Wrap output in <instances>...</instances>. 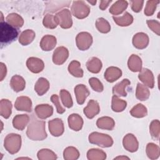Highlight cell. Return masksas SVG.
<instances>
[{
  "mask_svg": "<svg viewBox=\"0 0 160 160\" xmlns=\"http://www.w3.org/2000/svg\"><path fill=\"white\" fill-rule=\"evenodd\" d=\"M45 125V121L38 119L34 114H32L26 131V135L28 138L33 141L45 139L47 138Z\"/></svg>",
  "mask_w": 160,
  "mask_h": 160,
  "instance_id": "1",
  "label": "cell"
},
{
  "mask_svg": "<svg viewBox=\"0 0 160 160\" xmlns=\"http://www.w3.org/2000/svg\"><path fill=\"white\" fill-rule=\"evenodd\" d=\"M18 36V29L8 23L1 22L0 23V41L1 44H7L14 41Z\"/></svg>",
  "mask_w": 160,
  "mask_h": 160,
  "instance_id": "2",
  "label": "cell"
},
{
  "mask_svg": "<svg viewBox=\"0 0 160 160\" xmlns=\"http://www.w3.org/2000/svg\"><path fill=\"white\" fill-rule=\"evenodd\" d=\"M21 141V136L19 134L10 133L4 139V147L8 152L14 154L20 150Z\"/></svg>",
  "mask_w": 160,
  "mask_h": 160,
  "instance_id": "3",
  "label": "cell"
},
{
  "mask_svg": "<svg viewBox=\"0 0 160 160\" xmlns=\"http://www.w3.org/2000/svg\"><path fill=\"white\" fill-rule=\"evenodd\" d=\"M88 139L90 143L101 148H109L113 144V139L109 135L98 132H91Z\"/></svg>",
  "mask_w": 160,
  "mask_h": 160,
  "instance_id": "4",
  "label": "cell"
},
{
  "mask_svg": "<svg viewBox=\"0 0 160 160\" xmlns=\"http://www.w3.org/2000/svg\"><path fill=\"white\" fill-rule=\"evenodd\" d=\"M72 15L78 19H84L90 13L89 6L83 1H74L71 6Z\"/></svg>",
  "mask_w": 160,
  "mask_h": 160,
  "instance_id": "5",
  "label": "cell"
},
{
  "mask_svg": "<svg viewBox=\"0 0 160 160\" xmlns=\"http://www.w3.org/2000/svg\"><path fill=\"white\" fill-rule=\"evenodd\" d=\"M58 24L63 29H69L72 25L71 13L68 9H63L55 15Z\"/></svg>",
  "mask_w": 160,
  "mask_h": 160,
  "instance_id": "6",
  "label": "cell"
},
{
  "mask_svg": "<svg viewBox=\"0 0 160 160\" xmlns=\"http://www.w3.org/2000/svg\"><path fill=\"white\" fill-rule=\"evenodd\" d=\"M92 37L88 32H81L76 38V46L79 49L85 51L88 49L92 43Z\"/></svg>",
  "mask_w": 160,
  "mask_h": 160,
  "instance_id": "7",
  "label": "cell"
},
{
  "mask_svg": "<svg viewBox=\"0 0 160 160\" xmlns=\"http://www.w3.org/2000/svg\"><path fill=\"white\" fill-rule=\"evenodd\" d=\"M48 128L51 135L55 137L61 136L64 131V123L59 118H55L49 121Z\"/></svg>",
  "mask_w": 160,
  "mask_h": 160,
  "instance_id": "8",
  "label": "cell"
},
{
  "mask_svg": "<svg viewBox=\"0 0 160 160\" xmlns=\"http://www.w3.org/2000/svg\"><path fill=\"white\" fill-rule=\"evenodd\" d=\"M69 57V51L64 46L58 47L52 54V62L56 65H61Z\"/></svg>",
  "mask_w": 160,
  "mask_h": 160,
  "instance_id": "9",
  "label": "cell"
},
{
  "mask_svg": "<svg viewBox=\"0 0 160 160\" xmlns=\"http://www.w3.org/2000/svg\"><path fill=\"white\" fill-rule=\"evenodd\" d=\"M124 148L129 152H134L139 148V142L135 136L131 133L127 134L122 139Z\"/></svg>",
  "mask_w": 160,
  "mask_h": 160,
  "instance_id": "10",
  "label": "cell"
},
{
  "mask_svg": "<svg viewBox=\"0 0 160 160\" xmlns=\"http://www.w3.org/2000/svg\"><path fill=\"white\" fill-rule=\"evenodd\" d=\"M14 107L18 111L30 112L32 110V101L28 96H19L15 101Z\"/></svg>",
  "mask_w": 160,
  "mask_h": 160,
  "instance_id": "11",
  "label": "cell"
},
{
  "mask_svg": "<svg viewBox=\"0 0 160 160\" xmlns=\"http://www.w3.org/2000/svg\"><path fill=\"white\" fill-rule=\"evenodd\" d=\"M34 111L38 118L41 119H46L52 115L53 108L48 104H41L35 107Z\"/></svg>",
  "mask_w": 160,
  "mask_h": 160,
  "instance_id": "12",
  "label": "cell"
},
{
  "mask_svg": "<svg viewBox=\"0 0 160 160\" xmlns=\"http://www.w3.org/2000/svg\"><path fill=\"white\" fill-rule=\"evenodd\" d=\"M26 66L30 71L33 73H39L41 72L44 68L43 61L36 57L29 58L26 61Z\"/></svg>",
  "mask_w": 160,
  "mask_h": 160,
  "instance_id": "13",
  "label": "cell"
},
{
  "mask_svg": "<svg viewBox=\"0 0 160 160\" xmlns=\"http://www.w3.org/2000/svg\"><path fill=\"white\" fill-rule=\"evenodd\" d=\"M138 78L142 81L144 85L150 88L154 86V78L151 71L147 68H143L141 70L138 74Z\"/></svg>",
  "mask_w": 160,
  "mask_h": 160,
  "instance_id": "14",
  "label": "cell"
},
{
  "mask_svg": "<svg viewBox=\"0 0 160 160\" xmlns=\"http://www.w3.org/2000/svg\"><path fill=\"white\" fill-rule=\"evenodd\" d=\"M149 37L144 32H138L134 35L132 38L133 46L139 49H142L146 48L149 44Z\"/></svg>",
  "mask_w": 160,
  "mask_h": 160,
  "instance_id": "15",
  "label": "cell"
},
{
  "mask_svg": "<svg viewBox=\"0 0 160 160\" xmlns=\"http://www.w3.org/2000/svg\"><path fill=\"white\" fill-rule=\"evenodd\" d=\"M100 111V107L99 103L94 100L91 99L89 101L87 106L84 108L83 112L86 116L89 119H92Z\"/></svg>",
  "mask_w": 160,
  "mask_h": 160,
  "instance_id": "16",
  "label": "cell"
},
{
  "mask_svg": "<svg viewBox=\"0 0 160 160\" xmlns=\"http://www.w3.org/2000/svg\"><path fill=\"white\" fill-rule=\"evenodd\" d=\"M74 93L76 95L77 102L79 104H84L86 99L90 94L88 88L82 84H79L75 86Z\"/></svg>",
  "mask_w": 160,
  "mask_h": 160,
  "instance_id": "17",
  "label": "cell"
},
{
  "mask_svg": "<svg viewBox=\"0 0 160 160\" xmlns=\"http://www.w3.org/2000/svg\"><path fill=\"white\" fill-rule=\"evenodd\" d=\"M122 76V71L118 67L110 66L104 72V78L109 82H113L120 78Z\"/></svg>",
  "mask_w": 160,
  "mask_h": 160,
  "instance_id": "18",
  "label": "cell"
},
{
  "mask_svg": "<svg viewBox=\"0 0 160 160\" xmlns=\"http://www.w3.org/2000/svg\"><path fill=\"white\" fill-rule=\"evenodd\" d=\"M57 43V40L55 36L52 35L44 36L40 41V47L44 51H49L52 50Z\"/></svg>",
  "mask_w": 160,
  "mask_h": 160,
  "instance_id": "19",
  "label": "cell"
},
{
  "mask_svg": "<svg viewBox=\"0 0 160 160\" xmlns=\"http://www.w3.org/2000/svg\"><path fill=\"white\" fill-rule=\"evenodd\" d=\"M68 125L70 129L73 131H80L83 126V119L82 117L78 114H71L68 118Z\"/></svg>",
  "mask_w": 160,
  "mask_h": 160,
  "instance_id": "20",
  "label": "cell"
},
{
  "mask_svg": "<svg viewBox=\"0 0 160 160\" xmlns=\"http://www.w3.org/2000/svg\"><path fill=\"white\" fill-rule=\"evenodd\" d=\"M131 82L128 79H124L121 82L117 83L112 88V93L117 96L126 97L127 96L126 88L130 85Z\"/></svg>",
  "mask_w": 160,
  "mask_h": 160,
  "instance_id": "21",
  "label": "cell"
},
{
  "mask_svg": "<svg viewBox=\"0 0 160 160\" xmlns=\"http://www.w3.org/2000/svg\"><path fill=\"white\" fill-rule=\"evenodd\" d=\"M29 121V116L28 114H18L12 119L13 127L20 131H22Z\"/></svg>",
  "mask_w": 160,
  "mask_h": 160,
  "instance_id": "22",
  "label": "cell"
},
{
  "mask_svg": "<svg viewBox=\"0 0 160 160\" xmlns=\"http://www.w3.org/2000/svg\"><path fill=\"white\" fill-rule=\"evenodd\" d=\"M96 125L98 128L105 130H112L115 126L114 120L109 116H103L98 119Z\"/></svg>",
  "mask_w": 160,
  "mask_h": 160,
  "instance_id": "23",
  "label": "cell"
},
{
  "mask_svg": "<svg viewBox=\"0 0 160 160\" xmlns=\"http://www.w3.org/2000/svg\"><path fill=\"white\" fill-rule=\"evenodd\" d=\"M10 86L15 92H20L24 89L26 81L22 76L19 75H14L11 78Z\"/></svg>",
  "mask_w": 160,
  "mask_h": 160,
  "instance_id": "24",
  "label": "cell"
},
{
  "mask_svg": "<svg viewBox=\"0 0 160 160\" xmlns=\"http://www.w3.org/2000/svg\"><path fill=\"white\" fill-rule=\"evenodd\" d=\"M128 68L132 72H140L142 69V60L136 54H132L128 61Z\"/></svg>",
  "mask_w": 160,
  "mask_h": 160,
  "instance_id": "25",
  "label": "cell"
},
{
  "mask_svg": "<svg viewBox=\"0 0 160 160\" xmlns=\"http://www.w3.org/2000/svg\"><path fill=\"white\" fill-rule=\"evenodd\" d=\"M49 89V82L44 78H40L34 85V90L39 96H42Z\"/></svg>",
  "mask_w": 160,
  "mask_h": 160,
  "instance_id": "26",
  "label": "cell"
},
{
  "mask_svg": "<svg viewBox=\"0 0 160 160\" xmlns=\"http://www.w3.org/2000/svg\"><path fill=\"white\" fill-rule=\"evenodd\" d=\"M102 66L101 61L96 58L92 57L86 62V68L88 70L92 73H98L100 72Z\"/></svg>",
  "mask_w": 160,
  "mask_h": 160,
  "instance_id": "27",
  "label": "cell"
},
{
  "mask_svg": "<svg viewBox=\"0 0 160 160\" xmlns=\"http://www.w3.org/2000/svg\"><path fill=\"white\" fill-rule=\"evenodd\" d=\"M36 37L35 32L31 29H26L22 31L19 38V42L23 46L31 44Z\"/></svg>",
  "mask_w": 160,
  "mask_h": 160,
  "instance_id": "28",
  "label": "cell"
},
{
  "mask_svg": "<svg viewBox=\"0 0 160 160\" xmlns=\"http://www.w3.org/2000/svg\"><path fill=\"white\" fill-rule=\"evenodd\" d=\"M128 2L127 1L119 0L116 1L110 8L109 12L112 15H119L123 12L128 8Z\"/></svg>",
  "mask_w": 160,
  "mask_h": 160,
  "instance_id": "29",
  "label": "cell"
},
{
  "mask_svg": "<svg viewBox=\"0 0 160 160\" xmlns=\"http://www.w3.org/2000/svg\"><path fill=\"white\" fill-rule=\"evenodd\" d=\"M12 102L7 99H2L0 102V114L2 117L8 119L12 113Z\"/></svg>",
  "mask_w": 160,
  "mask_h": 160,
  "instance_id": "30",
  "label": "cell"
},
{
  "mask_svg": "<svg viewBox=\"0 0 160 160\" xmlns=\"http://www.w3.org/2000/svg\"><path fill=\"white\" fill-rule=\"evenodd\" d=\"M112 19L119 26H128L133 22V17L128 12H125L121 16H112Z\"/></svg>",
  "mask_w": 160,
  "mask_h": 160,
  "instance_id": "31",
  "label": "cell"
},
{
  "mask_svg": "<svg viewBox=\"0 0 160 160\" xmlns=\"http://www.w3.org/2000/svg\"><path fill=\"white\" fill-rule=\"evenodd\" d=\"M6 20L8 23L16 28H20L24 24L23 18L20 15L15 12L9 14L6 16Z\"/></svg>",
  "mask_w": 160,
  "mask_h": 160,
  "instance_id": "32",
  "label": "cell"
},
{
  "mask_svg": "<svg viewBox=\"0 0 160 160\" xmlns=\"http://www.w3.org/2000/svg\"><path fill=\"white\" fill-rule=\"evenodd\" d=\"M68 71L76 78H82L83 76V70L81 68V64L79 61L73 60L68 66Z\"/></svg>",
  "mask_w": 160,
  "mask_h": 160,
  "instance_id": "33",
  "label": "cell"
},
{
  "mask_svg": "<svg viewBox=\"0 0 160 160\" xmlns=\"http://www.w3.org/2000/svg\"><path fill=\"white\" fill-rule=\"evenodd\" d=\"M150 96V92L148 88L141 83H138L136 90V97L138 99L143 101L147 100Z\"/></svg>",
  "mask_w": 160,
  "mask_h": 160,
  "instance_id": "34",
  "label": "cell"
},
{
  "mask_svg": "<svg viewBox=\"0 0 160 160\" xmlns=\"http://www.w3.org/2000/svg\"><path fill=\"white\" fill-rule=\"evenodd\" d=\"M146 152L148 157L150 159H156L159 157L160 149L159 147L154 143L149 142L147 144Z\"/></svg>",
  "mask_w": 160,
  "mask_h": 160,
  "instance_id": "35",
  "label": "cell"
},
{
  "mask_svg": "<svg viewBox=\"0 0 160 160\" xmlns=\"http://www.w3.org/2000/svg\"><path fill=\"white\" fill-rule=\"evenodd\" d=\"M87 158L89 160H104L106 158V154L102 150L92 148L87 152Z\"/></svg>",
  "mask_w": 160,
  "mask_h": 160,
  "instance_id": "36",
  "label": "cell"
},
{
  "mask_svg": "<svg viewBox=\"0 0 160 160\" xmlns=\"http://www.w3.org/2000/svg\"><path fill=\"white\" fill-rule=\"evenodd\" d=\"M127 106V102L124 100L121 99L118 96L114 95L112 98L111 108L114 112H122Z\"/></svg>",
  "mask_w": 160,
  "mask_h": 160,
  "instance_id": "37",
  "label": "cell"
},
{
  "mask_svg": "<svg viewBox=\"0 0 160 160\" xmlns=\"http://www.w3.org/2000/svg\"><path fill=\"white\" fill-rule=\"evenodd\" d=\"M130 114L132 116L137 118L145 117L148 114V110L145 106L142 104L135 105L130 111Z\"/></svg>",
  "mask_w": 160,
  "mask_h": 160,
  "instance_id": "38",
  "label": "cell"
},
{
  "mask_svg": "<svg viewBox=\"0 0 160 160\" xmlns=\"http://www.w3.org/2000/svg\"><path fill=\"white\" fill-rule=\"evenodd\" d=\"M79 156V151L73 146L67 147L63 151V158L65 160H76Z\"/></svg>",
  "mask_w": 160,
  "mask_h": 160,
  "instance_id": "39",
  "label": "cell"
},
{
  "mask_svg": "<svg viewBox=\"0 0 160 160\" xmlns=\"http://www.w3.org/2000/svg\"><path fill=\"white\" fill-rule=\"evenodd\" d=\"M149 132L153 139L158 141L160 136V122L158 119L151 121L149 125Z\"/></svg>",
  "mask_w": 160,
  "mask_h": 160,
  "instance_id": "40",
  "label": "cell"
},
{
  "mask_svg": "<svg viewBox=\"0 0 160 160\" xmlns=\"http://www.w3.org/2000/svg\"><path fill=\"white\" fill-rule=\"evenodd\" d=\"M37 156L39 160H55L57 155L49 149H42L38 152Z\"/></svg>",
  "mask_w": 160,
  "mask_h": 160,
  "instance_id": "41",
  "label": "cell"
},
{
  "mask_svg": "<svg viewBox=\"0 0 160 160\" xmlns=\"http://www.w3.org/2000/svg\"><path fill=\"white\" fill-rule=\"evenodd\" d=\"M42 24L46 28L54 29L58 26V22L55 15L47 14L43 18Z\"/></svg>",
  "mask_w": 160,
  "mask_h": 160,
  "instance_id": "42",
  "label": "cell"
},
{
  "mask_svg": "<svg viewBox=\"0 0 160 160\" xmlns=\"http://www.w3.org/2000/svg\"><path fill=\"white\" fill-rule=\"evenodd\" d=\"M96 27L101 33H108L111 30V26L109 22L103 18H99L96 20Z\"/></svg>",
  "mask_w": 160,
  "mask_h": 160,
  "instance_id": "43",
  "label": "cell"
},
{
  "mask_svg": "<svg viewBox=\"0 0 160 160\" xmlns=\"http://www.w3.org/2000/svg\"><path fill=\"white\" fill-rule=\"evenodd\" d=\"M59 94L62 104L68 108H71L73 105V101L69 91L66 89H61L59 92Z\"/></svg>",
  "mask_w": 160,
  "mask_h": 160,
  "instance_id": "44",
  "label": "cell"
},
{
  "mask_svg": "<svg viewBox=\"0 0 160 160\" xmlns=\"http://www.w3.org/2000/svg\"><path fill=\"white\" fill-rule=\"evenodd\" d=\"M159 3L158 0H149L146 2V5L144 8V14L147 16H152L156 9L157 5Z\"/></svg>",
  "mask_w": 160,
  "mask_h": 160,
  "instance_id": "45",
  "label": "cell"
},
{
  "mask_svg": "<svg viewBox=\"0 0 160 160\" xmlns=\"http://www.w3.org/2000/svg\"><path fill=\"white\" fill-rule=\"evenodd\" d=\"M89 84H90L91 88L96 91V92H101L103 91L104 89V86L103 84H102V82L96 78H91L89 79Z\"/></svg>",
  "mask_w": 160,
  "mask_h": 160,
  "instance_id": "46",
  "label": "cell"
},
{
  "mask_svg": "<svg viewBox=\"0 0 160 160\" xmlns=\"http://www.w3.org/2000/svg\"><path fill=\"white\" fill-rule=\"evenodd\" d=\"M146 23L149 29H151L158 36L160 35V23L158 21L148 19L146 21Z\"/></svg>",
  "mask_w": 160,
  "mask_h": 160,
  "instance_id": "47",
  "label": "cell"
},
{
  "mask_svg": "<svg viewBox=\"0 0 160 160\" xmlns=\"http://www.w3.org/2000/svg\"><path fill=\"white\" fill-rule=\"evenodd\" d=\"M51 101L55 105L58 113L62 114L66 111V109L61 105L59 97L57 94H52L51 97Z\"/></svg>",
  "mask_w": 160,
  "mask_h": 160,
  "instance_id": "48",
  "label": "cell"
},
{
  "mask_svg": "<svg viewBox=\"0 0 160 160\" xmlns=\"http://www.w3.org/2000/svg\"><path fill=\"white\" fill-rule=\"evenodd\" d=\"M131 9L135 12H139L141 11L144 1H131Z\"/></svg>",
  "mask_w": 160,
  "mask_h": 160,
  "instance_id": "49",
  "label": "cell"
},
{
  "mask_svg": "<svg viewBox=\"0 0 160 160\" xmlns=\"http://www.w3.org/2000/svg\"><path fill=\"white\" fill-rule=\"evenodd\" d=\"M0 68H1V71H0V81H2L4 78L6 76L7 73V69L6 65L3 62L0 63Z\"/></svg>",
  "mask_w": 160,
  "mask_h": 160,
  "instance_id": "50",
  "label": "cell"
},
{
  "mask_svg": "<svg viewBox=\"0 0 160 160\" xmlns=\"http://www.w3.org/2000/svg\"><path fill=\"white\" fill-rule=\"evenodd\" d=\"M111 2H112L111 0H109V1H101L100 4H99V8L101 10L106 9Z\"/></svg>",
  "mask_w": 160,
  "mask_h": 160,
  "instance_id": "51",
  "label": "cell"
},
{
  "mask_svg": "<svg viewBox=\"0 0 160 160\" xmlns=\"http://www.w3.org/2000/svg\"><path fill=\"white\" fill-rule=\"evenodd\" d=\"M129 159V158H128V157H126V156H118V157H116V158H114V159Z\"/></svg>",
  "mask_w": 160,
  "mask_h": 160,
  "instance_id": "52",
  "label": "cell"
},
{
  "mask_svg": "<svg viewBox=\"0 0 160 160\" xmlns=\"http://www.w3.org/2000/svg\"><path fill=\"white\" fill-rule=\"evenodd\" d=\"M87 2H89V3H90V4H91L92 5H95L96 4V0H94V1H87Z\"/></svg>",
  "mask_w": 160,
  "mask_h": 160,
  "instance_id": "53",
  "label": "cell"
}]
</instances>
